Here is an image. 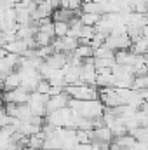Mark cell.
Wrapping results in <instances>:
<instances>
[{
	"label": "cell",
	"instance_id": "obj_1",
	"mask_svg": "<svg viewBox=\"0 0 148 150\" xmlns=\"http://www.w3.org/2000/svg\"><path fill=\"white\" fill-rule=\"evenodd\" d=\"M65 91L75 100H98L99 98L98 86H91V84H68Z\"/></svg>",
	"mask_w": 148,
	"mask_h": 150
},
{
	"label": "cell",
	"instance_id": "obj_2",
	"mask_svg": "<svg viewBox=\"0 0 148 150\" xmlns=\"http://www.w3.org/2000/svg\"><path fill=\"white\" fill-rule=\"evenodd\" d=\"M2 86H4V91H11V89L19 87L21 86V75H19V72L18 70L11 72V74L7 75L5 80H2Z\"/></svg>",
	"mask_w": 148,
	"mask_h": 150
},
{
	"label": "cell",
	"instance_id": "obj_4",
	"mask_svg": "<svg viewBox=\"0 0 148 150\" xmlns=\"http://www.w3.org/2000/svg\"><path fill=\"white\" fill-rule=\"evenodd\" d=\"M77 56H80L82 59H87V58H94V47L91 44H80L77 49L73 51Z\"/></svg>",
	"mask_w": 148,
	"mask_h": 150
},
{
	"label": "cell",
	"instance_id": "obj_5",
	"mask_svg": "<svg viewBox=\"0 0 148 150\" xmlns=\"http://www.w3.org/2000/svg\"><path fill=\"white\" fill-rule=\"evenodd\" d=\"M115 52L117 51H113L106 44H103V45L94 49V58H115Z\"/></svg>",
	"mask_w": 148,
	"mask_h": 150
},
{
	"label": "cell",
	"instance_id": "obj_6",
	"mask_svg": "<svg viewBox=\"0 0 148 150\" xmlns=\"http://www.w3.org/2000/svg\"><path fill=\"white\" fill-rule=\"evenodd\" d=\"M54 32H56V37H66L70 33V23L68 21H54Z\"/></svg>",
	"mask_w": 148,
	"mask_h": 150
},
{
	"label": "cell",
	"instance_id": "obj_3",
	"mask_svg": "<svg viewBox=\"0 0 148 150\" xmlns=\"http://www.w3.org/2000/svg\"><path fill=\"white\" fill-rule=\"evenodd\" d=\"M101 18H103V14H98V12H84V14L80 16L82 23L87 25V26H96V25L101 21Z\"/></svg>",
	"mask_w": 148,
	"mask_h": 150
}]
</instances>
